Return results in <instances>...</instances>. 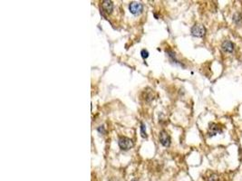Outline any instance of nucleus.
<instances>
[{"label": "nucleus", "instance_id": "nucleus-1", "mask_svg": "<svg viewBox=\"0 0 242 181\" xmlns=\"http://www.w3.org/2000/svg\"><path fill=\"white\" fill-rule=\"evenodd\" d=\"M129 10L133 15L138 16L143 11V5L140 2H131L129 5Z\"/></svg>", "mask_w": 242, "mask_h": 181}, {"label": "nucleus", "instance_id": "nucleus-2", "mask_svg": "<svg viewBox=\"0 0 242 181\" xmlns=\"http://www.w3.org/2000/svg\"><path fill=\"white\" fill-rule=\"evenodd\" d=\"M118 144L122 150H128L133 147V141L127 137H120L118 141Z\"/></svg>", "mask_w": 242, "mask_h": 181}, {"label": "nucleus", "instance_id": "nucleus-3", "mask_svg": "<svg viewBox=\"0 0 242 181\" xmlns=\"http://www.w3.org/2000/svg\"><path fill=\"white\" fill-rule=\"evenodd\" d=\"M206 34V28L202 25H195L191 27V35L195 37H203Z\"/></svg>", "mask_w": 242, "mask_h": 181}, {"label": "nucleus", "instance_id": "nucleus-4", "mask_svg": "<svg viewBox=\"0 0 242 181\" xmlns=\"http://www.w3.org/2000/svg\"><path fill=\"white\" fill-rule=\"evenodd\" d=\"M222 133L221 128L220 127L219 124L217 123H210L209 126V134L210 137L212 136H216L217 134Z\"/></svg>", "mask_w": 242, "mask_h": 181}, {"label": "nucleus", "instance_id": "nucleus-5", "mask_svg": "<svg viewBox=\"0 0 242 181\" xmlns=\"http://www.w3.org/2000/svg\"><path fill=\"white\" fill-rule=\"evenodd\" d=\"M160 142L164 147H169L171 145V137L165 130H162L160 133Z\"/></svg>", "mask_w": 242, "mask_h": 181}, {"label": "nucleus", "instance_id": "nucleus-6", "mask_svg": "<svg viewBox=\"0 0 242 181\" xmlns=\"http://www.w3.org/2000/svg\"><path fill=\"white\" fill-rule=\"evenodd\" d=\"M102 8L106 14H111L113 10V3L110 0H104L102 2Z\"/></svg>", "mask_w": 242, "mask_h": 181}, {"label": "nucleus", "instance_id": "nucleus-7", "mask_svg": "<svg viewBox=\"0 0 242 181\" xmlns=\"http://www.w3.org/2000/svg\"><path fill=\"white\" fill-rule=\"evenodd\" d=\"M221 49L225 53H232L234 50V44L230 41H225L221 44Z\"/></svg>", "mask_w": 242, "mask_h": 181}, {"label": "nucleus", "instance_id": "nucleus-8", "mask_svg": "<svg viewBox=\"0 0 242 181\" xmlns=\"http://www.w3.org/2000/svg\"><path fill=\"white\" fill-rule=\"evenodd\" d=\"M144 93H145L144 100H146L147 101H151L152 100H153V92H152V91H149V92L145 91Z\"/></svg>", "mask_w": 242, "mask_h": 181}, {"label": "nucleus", "instance_id": "nucleus-9", "mask_svg": "<svg viewBox=\"0 0 242 181\" xmlns=\"http://www.w3.org/2000/svg\"><path fill=\"white\" fill-rule=\"evenodd\" d=\"M233 21L237 24V25H240L242 22V15L240 13H236L234 16H233Z\"/></svg>", "mask_w": 242, "mask_h": 181}, {"label": "nucleus", "instance_id": "nucleus-10", "mask_svg": "<svg viewBox=\"0 0 242 181\" xmlns=\"http://www.w3.org/2000/svg\"><path fill=\"white\" fill-rule=\"evenodd\" d=\"M141 137H142V138H147V135H146V130H145V125H144V123H141Z\"/></svg>", "mask_w": 242, "mask_h": 181}, {"label": "nucleus", "instance_id": "nucleus-11", "mask_svg": "<svg viewBox=\"0 0 242 181\" xmlns=\"http://www.w3.org/2000/svg\"><path fill=\"white\" fill-rule=\"evenodd\" d=\"M141 57H142L143 59H147V58L149 57V52H148L147 50H145V49H142V50H141Z\"/></svg>", "mask_w": 242, "mask_h": 181}, {"label": "nucleus", "instance_id": "nucleus-12", "mask_svg": "<svg viewBox=\"0 0 242 181\" xmlns=\"http://www.w3.org/2000/svg\"><path fill=\"white\" fill-rule=\"evenodd\" d=\"M208 181H220V178L218 177V175L212 174V175L209 178V180Z\"/></svg>", "mask_w": 242, "mask_h": 181}, {"label": "nucleus", "instance_id": "nucleus-13", "mask_svg": "<svg viewBox=\"0 0 242 181\" xmlns=\"http://www.w3.org/2000/svg\"><path fill=\"white\" fill-rule=\"evenodd\" d=\"M98 130H99V131H102V133H104V129H103V127H100V128H99V129H98Z\"/></svg>", "mask_w": 242, "mask_h": 181}]
</instances>
